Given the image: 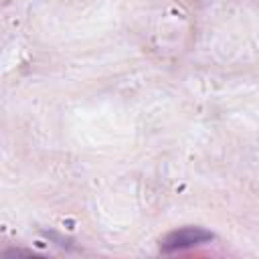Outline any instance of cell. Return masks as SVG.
<instances>
[{"instance_id": "obj_1", "label": "cell", "mask_w": 259, "mask_h": 259, "mask_svg": "<svg viewBox=\"0 0 259 259\" xmlns=\"http://www.w3.org/2000/svg\"><path fill=\"white\" fill-rule=\"evenodd\" d=\"M212 241V233L202 229V227H180L172 233H168L162 239L160 251L162 253H176V251H186L192 247H198L202 243Z\"/></svg>"}]
</instances>
